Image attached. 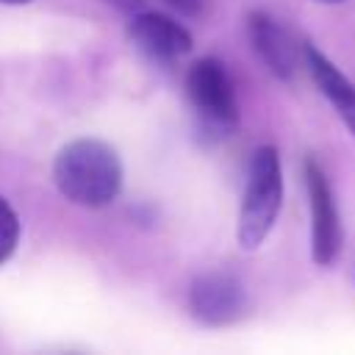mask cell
<instances>
[{
	"instance_id": "12",
	"label": "cell",
	"mask_w": 355,
	"mask_h": 355,
	"mask_svg": "<svg viewBox=\"0 0 355 355\" xmlns=\"http://www.w3.org/2000/svg\"><path fill=\"white\" fill-rule=\"evenodd\" d=\"M0 3H6V6H22V3H31V0H0Z\"/></svg>"
},
{
	"instance_id": "1",
	"label": "cell",
	"mask_w": 355,
	"mask_h": 355,
	"mask_svg": "<svg viewBox=\"0 0 355 355\" xmlns=\"http://www.w3.org/2000/svg\"><path fill=\"white\" fill-rule=\"evenodd\" d=\"M58 191L83 208L108 205L122 189V164L105 141L78 139L58 150L53 164Z\"/></svg>"
},
{
	"instance_id": "8",
	"label": "cell",
	"mask_w": 355,
	"mask_h": 355,
	"mask_svg": "<svg viewBox=\"0 0 355 355\" xmlns=\"http://www.w3.org/2000/svg\"><path fill=\"white\" fill-rule=\"evenodd\" d=\"M302 55H305V64H308V72H311L313 83L330 100V105L336 108V114L344 119V125L355 136V86H352V80L344 78L338 72V67L324 53H319L313 44H305L302 47Z\"/></svg>"
},
{
	"instance_id": "13",
	"label": "cell",
	"mask_w": 355,
	"mask_h": 355,
	"mask_svg": "<svg viewBox=\"0 0 355 355\" xmlns=\"http://www.w3.org/2000/svg\"><path fill=\"white\" fill-rule=\"evenodd\" d=\"M316 3H327V6H333V3H344V0H316Z\"/></svg>"
},
{
	"instance_id": "7",
	"label": "cell",
	"mask_w": 355,
	"mask_h": 355,
	"mask_svg": "<svg viewBox=\"0 0 355 355\" xmlns=\"http://www.w3.org/2000/svg\"><path fill=\"white\" fill-rule=\"evenodd\" d=\"M247 31H250V42H252L255 53L269 67V72L283 80H291L297 72L300 53H297L291 36L286 33V28L266 11H252L247 19Z\"/></svg>"
},
{
	"instance_id": "3",
	"label": "cell",
	"mask_w": 355,
	"mask_h": 355,
	"mask_svg": "<svg viewBox=\"0 0 355 355\" xmlns=\"http://www.w3.org/2000/svg\"><path fill=\"white\" fill-rule=\"evenodd\" d=\"M186 94L200 119L202 133L214 139H225L239 125V103L233 92V80L222 61L200 58L186 72Z\"/></svg>"
},
{
	"instance_id": "10",
	"label": "cell",
	"mask_w": 355,
	"mask_h": 355,
	"mask_svg": "<svg viewBox=\"0 0 355 355\" xmlns=\"http://www.w3.org/2000/svg\"><path fill=\"white\" fill-rule=\"evenodd\" d=\"M169 8H175L178 14H186V17H197L202 8H205V0H164Z\"/></svg>"
},
{
	"instance_id": "2",
	"label": "cell",
	"mask_w": 355,
	"mask_h": 355,
	"mask_svg": "<svg viewBox=\"0 0 355 355\" xmlns=\"http://www.w3.org/2000/svg\"><path fill=\"white\" fill-rule=\"evenodd\" d=\"M283 205V166L275 147L263 144L252 153L239 208L236 239L241 250H258L272 233Z\"/></svg>"
},
{
	"instance_id": "4",
	"label": "cell",
	"mask_w": 355,
	"mask_h": 355,
	"mask_svg": "<svg viewBox=\"0 0 355 355\" xmlns=\"http://www.w3.org/2000/svg\"><path fill=\"white\" fill-rule=\"evenodd\" d=\"M305 189L311 205V255L319 266H330L341 252V219L324 169L305 158Z\"/></svg>"
},
{
	"instance_id": "5",
	"label": "cell",
	"mask_w": 355,
	"mask_h": 355,
	"mask_svg": "<svg viewBox=\"0 0 355 355\" xmlns=\"http://www.w3.org/2000/svg\"><path fill=\"white\" fill-rule=\"evenodd\" d=\"M191 316L208 327H222L244 316L247 291L244 283L230 272H205L194 277L189 288Z\"/></svg>"
},
{
	"instance_id": "6",
	"label": "cell",
	"mask_w": 355,
	"mask_h": 355,
	"mask_svg": "<svg viewBox=\"0 0 355 355\" xmlns=\"http://www.w3.org/2000/svg\"><path fill=\"white\" fill-rule=\"evenodd\" d=\"M130 42L153 61L169 64L191 53V33L178 25L172 17L155 14V11H141L130 19L128 25Z\"/></svg>"
},
{
	"instance_id": "9",
	"label": "cell",
	"mask_w": 355,
	"mask_h": 355,
	"mask_svg": "<svg viewBox=\"0 0 355 355\" xmlns=\"http://www.w3.org/2000/svg\"><path fill=\"white\" fill-rule=\"evenodd\" d=\"M17 241H19V219L14 208L0 197V263L11 258V252L17 250Z\"/></svg>"
},
{
	"instance_id": "11",
	"label": "cell",
	"mask_w": 355,
	"mask_h": 355,
	"mask_svg": "<svg viewBox=\"0 0 355 355\" xmlns=\"http://www.w3.org/2000/svg\"><path fill=\"white\" fill-rule=\"evenodd\" d=\"M105 3L114 6V8H119V11H136L141 6V0H105Z\"/></svg>"
}]
</instances>
